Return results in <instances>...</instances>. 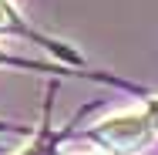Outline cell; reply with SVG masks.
Masks as SVG:
<instances>
[{
	"mask_svg": "<svg viewBox=\"0 0 158 155\" xmlns=\"http://www.w3.org/2000/svg\"><path fill=\"white\" fill-rule=\"evenodd\" d=\"M148 111H152V118H155V125H158V98L148 101Z\"/></svg>",
	"mask_w": 158,
	"mask_h": 155,
	"instance_id": "3",
	"label": "cell"
},
{
	"mask_svg": "<svg viewBox=\"0 0 158 155\" xmlns=\"http://www.w3.org/2000/svg\"><path fill=\"white\" fill-rule=\"evenodd\" d=\"M17 27H20L17 10L10 7V0H0V31H17Z\"/></svg>",
	"mask_w": 158,
	"mask_h": 155,
	"instance_id": "2",
	"label": "cell"
},
{
	"mask_svg": "<svg viewBox=\"0 0 158 155\" xmlns=\"http://www.w3.org/2000/svg\"><path fill=\"white\" fill-rule=\"evenodd\" d=\"M155 131H158V125L152 118V111H148V105H145V108H135V111H121V115L104 118L91 135L108 152L131 155V152H138V149H145L155 138Z\"/></svg>",
	"mask_w": 158,
	"mask_h": 155,
	"instance_id": "1",
	"label": "cell"
}]
</instances>
